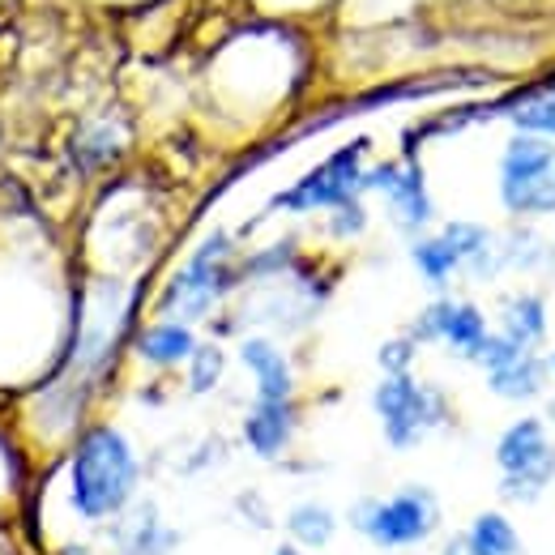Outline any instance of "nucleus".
<instances>
[{
    "mask_svg": "<svg viewBox=\"0 0 555 555\" xmlns=\"http://www.w3.org/2000/svg\"><path fill=\"white\" fill-rule=\"evenodd\" d=\"M138 483V449L120 427L94 423L77 436L69 457V504L81 521H116L133 504Z\"/></svg>",
    "mask_w": 555,
    "mask_h": 555,
    "instance_id": "nucleus-1",
    "label": "nucleus"
},
{
    "mask_svg": "<svg viewBox=\"0 0 555 555\" xmlns=\"http://www.w3.org/2000/svg\"><path fill=\"white\" fill-rule=\"evenodd\" d=\"M235 282H244L240 278V261H235V240L227 231H209L206 240L193 248V257L163 286L158 317L197 325L235 291Z\"/></svg>",
    "mask_w": 555,
    "mask_h": 555,
    "instance_id": "nucleus-2",
    "label": "nucleus"
},
{
    "mask_svg": "<svg viewBox=\"0 0 555 555\" xmlns=\"http://www.w3.org/2000/svg\"><path fill=\"white\" fill-rule=\"evenodd\" d=\"M350 526L380 552L423 547L440 530V500L431 487H398L393 495H367L350 504Z\"/></svg>",
    "mask_w": 555,
    "mask_h": 555,
    "instance_id": "nucleus-3",
    "label": "nucleus"
},
{
    "mask_svg": "<svg viewBox=\"0 0 555 555\" xmlns=\"http://www.w3.org/2000/svg\"><path fill=\"white\" fill-rule=\"evenodd\" d=\"M495 470H500V500L539 504V495L555 483L552 423L543 415L513 418L495 436Z\"/></svg>",
    "mask_w": 555,
    "mask_h": 555,
    "instance_id": "nucleus-4",
    "label": "nucleus"
},
{
    "mask_svg": "<svg viewBox=\"0 0 555 555\" xmlns=\"http://www.w3.org/2000/svg\"><path fill=\"white\" fill-rule=\"evenodd\" d=\"M500 206L504 214L534 222L555 214V141L513 133L500 154Z\"/></svg>",
    "mask_w": 555,
    "mask_h": 555,
    "instance_id": "nucleus-5",
    "label": "nucleus"
},
{
    "mask_svg": "<svg viewBox=\"0 0 555 555\" xmlns=\"http://www.w3.org/2000/svg\"><path fill=\"white\" fill-rule=\"evenodd\" d=\"M372 411L380 418L385 444L398 449V453L423 444L427 431H436V427H444V423L453 418L444 389L418 380L415 372L380 376V385L372 389Z\"/></svg>",
    "mask_w": 555,
    "mask_h": 555,
    "instance_id": "nucleus-6",
    "label": "nucleus"
},
{
    "mask_svg": "<svg viewBox=\"0 0 555 555\" xmlns=\"http://www.w3.org/2000/svg\"><path fill=\"white\" fill-rule=\"evenodd\" d=\"M363 176H367V138L338 145L330 158H321L308 176H299L291 189H282L270 209L286 214H334L363 197Z\"/></svg>",
    "mask_w": 555,
    "mask_h": 555,
    "instance_id": "nucleus-7",
    "label": "nucleus"
},
{
    "mask_svg": "<svg viewBox=\"0 0 555 555\" xmlns=\"http://www.w3.org/2000/svg\"><path fill=\"white\" fill-rule=\"evenodd\" d=\"M418 347H444L453 350L457 359L475 363L483 354L487 338L495 334L487 312L475 299H453V295H436L406 330Z\"/></svg>",
    "mask_w": 555,
    "mask_h": 555,
    "instance_id": "nucleus-8",
    "label": "nucleus"
},
{
    "mask_svg": "<svg viewBox=\"0 0 555 555\" xmlns=\"http://www.w3.org/2000/svg\"><path fill=\"white\" fill-rule=\"evenodd\" d=\"M363 193H376L389 209L393 227L406 231L411 240L423 235L436 218V202L427 193V176H423L418 163H376V167H367Z\"/></svg>",
    "mask_w": 555,
    "mask_h": 555,
    "instance_id": "nucleus-9",
    "label": "nucleus"
},
{
    "mask_svg": "<svg viewBox=\"0 0 555 555\" xmlns=\"http://www.w3.org/2000/svg\"><path fill=\"white\" fill-rule=\"evenodd\" d=\"M475 363L483 367L487 389L495 398H504V402H534L552 380V367H547V359L539 350L517 347L504 334H491Z\"/></svg>",
    "mask_w": 555,
    "mask_h": 555,
    "instance_id": "nucleus-10",
    "label": "nucleus"
},
{
    "mask_svg": "<svg viewBox=\"0 0 555 555\" xmlns=\"http://www.w3.org/2000/svg\"><path fill=\"white\" fill-rule=\"evenodd\" d=\"M180 547V534L163 521V513L150 500H133L112 521V552L116 555H171Z\"/></svg>",
    "mask_w": 555,
    "mask_h": 555,
    "instance_id": "nucleus-11",
    "label": "nucleus"
},
{
    "mask_svg": "<svg viewBox=\"0 0 555 555\" xmlns=\"http://www.w3.org/2000/svg\"><path fill=\"white\" fill-rule=\"evenodd\" d=\"M240 363L248 367L261 402H295V367H291V359L282 354L274 338H266V334L244 338L240 343Z\"/></svg>",
    "mask_w": 555,
    "mask_h": 555,
    "instance_id": "nucleus-12",
    "label": "nucleus"
},
{
    "mask_svg": "<svg viewBox=\"0 0 555 555\" xmlns=\"http://www.w3.org/2000/svg\"><path fill=\"white\" fill-rule=\"evenodd\" d=\"M295 427H299V411L295 402H253L248 415H244V444L261 457V462H278L291 440H295Z\"/></svg>",
    "mask_w": 555,
    "mask_h": 555,
    "instance_id": "nucleus-13",
    "label": "nucleus"
},
{
    "mask_svg": "<svg viewBox=\"0 0 555 555\" xmlns=\"http://www.w3.org/2000/svg\"><path fill=\"white\" fill-rule=\"evenodd\" d=\"M547 295L543 291H513L500 299V330L508 343L539 350L547 343Z\"/></svg>",
    "mask_w": 555,
    "mask_h": 555,
    "instance_id": "nucleus-14",
    "label": "nucleus"
},
{
    "mask_svg": "<svg viewBox=\"0 0 555 555\" xmlns=\"http://www.w3.org/2000/svg\"><path fill=\"white\" fill-rule=\"evenodd\" d=\"M133 350L141 354V363H150V367H158V372H171V367H184V363H189V354L197 350V334H193V325H184V321L158 317V321H150L138 334Z\"/></svg>",
    "mask_w": 555,
    "mask_h": 555,
    "instance_id": "nucleus-15",
    "label": "nucleus"
},
{
    "mask_svg": "<svg viewBox=\"0 0 555 555\" xmlns=\"http://www.w3.org/2000/svg\"><path fill=\"white\" fill-rule=\"evenodd\" d=\"M286 543H295L299 552H325L338 539V513L321 500H299L286 513Z\"/></svg>",
    "mask_w": 555,
    "mask_h": 555,
    "instance_id": "nucleus-16",
    "label": "nucleus"
},
{
    "mask_svg": "<svg viewBox=\"0 0 555 555\" xmlns=\"http://www.w3.org/2000/svg\"><path fill=\"white\" fill-rule=\"evenodd\" d=\"M495 248H500V270H513V274H539V270L547 274L555 266V248L530 222L495 235Z\"/></svg>",
    "mask_w": 555,
    "mask_h": 555,
    "instance_id": "nucleus-17",
    "label": "nucleus"
},
{
    "mask_svg": "<svg viewBox=\"0 0 555 555\" xmlns=\"http://www.w3.org/2000/svg\"><path fill=\"white\" fill-rule=\"evenodd\" d=\"M411 266H415V274L431 286V291H440L444 295V286L453 282V278L462 274V257H457V248L444 240V231H423L411 240Z\"/></svg>",
    "mask_w": 555,
    "mask_h": 555,
    "instance_id": "nucleus-18",
    "label": "nucleus"
},
{
    "mask_svg": "<svg viewBox=\"0 0 555 555\" xmlns=\"http://www.w3.org/2000/svg\"><path fill=\"white\" fill-rule=\"evenodd\" d=\"M470 555H521V530L504 508H483L466 530H462Z\"/></svg>",
    "mask_w": 555,
    "mask_h": 555,
    "instance_id": "nucleus-19",
    "label": "nucleus"
},
{
    "mask_svg": "<svg viewBox=\"0 0 555 555\" xmlns=\"http://www.w3.org/2000/svg\"><path fill=\"white\" fill-rule=\"evenodd\" d=\"M508 120H513L517 133H534V138L555 141V81L539 86L534 94H526V99L508 112Z\"/></svg>",
    "mask_w": 555,
    "mask_h": 555,
    "instance_id": "nucleus-20",
    "label": "nucleus"
},
{
    "mask_svg": "<svg viewBox=\"0 0 555 555\" xmlns=\"http://www.w3.org/2000/svg\"><path fill=\"white\" fill-rule=\"evenodd\" d=\"M222 372H227V354L218 343H197V350L189 354V363H184V376H189V393H214L218 389V380H222Z\"/></svg>",
    "mask_w": 555,
    "mask_h": 555,
    "instance_id": "nucleus-21",
    "label": "nucleus"
},
{
    "mask_svg": "<svg viewBox=\"0 0 555 555\" xmlns=\"http://www.w3.org/2000/svg\"><path fill=\"white\" fill-rule=\"evenodd\" d=\"M415 354H418V343L411 334H398V338H389L380 354H376V363H380V372L385 376H402V372H415Z\"/></svg>",
    "mask_w": 555,
    "mask_h": 555,
    "instance_id": "nucleus-22",
    "label": "nucleus"
},
{
    "mask_svg": "<svg viewBox=\"0 0 555 555\" xmlns=\"http://www.w3.org/2000/svg\"><path fill=\"white\" fill-rule=\"evenodd\" d=\"M367 231V209H363V197L359 202H350V206H338L330 214V235H338V240H354V235H363Z\"/></svg>",
    "mask_w": 555,
    "mask_h": 555,
    "instance_id": "nucleus-23",
    "label": "nucleus"
},
{
    "mask_svg": "<svg viewBox=\"0 0 555 555\" xmlns=\"http://www.w3.org/2000/svg\"><path fill=\"white\" fill-rule=\"evenodd\" d=\"M240 513H244L257 530H270V526H274V517H270V508H266V500H261L257 491H244V495H240Z\"/></svg>",
    "mask_w": 555,
    "mask_h": 555,
    "instance_id": "nucleus-24",
    "label": "nucleus"
},
{
    "mask_svg": "<svg viewBox=\"0 0 555 555\" xmlns=\"http://www.w3.org/2000/svg\"><path fill=\"white\" fill-rule=\"evenodd\" d=\"M440 555H470V547H466V539H462V534H453V539H444Z\"/></svg>",
    "mask_w": 555,
    "mask_h": 555,
    "instance_id": "nucleus-25",
    "label": "nucleus"
},
{
    "mask_svg": "<svg viewBox=\"0 0 555 555\" xmlns=\"http://www.w3.org/2000/svg\"><path fill=\"white\" fill-rule=\"evenodd\" d=\"M274 555H304V552H299V547H295V543H282V547H278Z\"/></svg>",
    "mask_w": 555,
    "mask_h": 555,
    "instance_id": "nucleus-26",
    "label": "nucleus"
},
{
    "mask_svg": "<svg viewBox=\"0 0 555 555\" xmlns=\"http://www.w3.org/2000/svg\"><path fill=\"white\" fill-rule=\"evenodd\" d=\"M543 418H547V423H552V427H555V398H552V402H547V415H543Z\"/></svg>",
    "mask_w": 555,
    "mask_h": 555,
    "instance_id": "nucleus-27",
    "label": "nucleus"
},
{
    "mask_svg": "<svg viewBox=\"0 0 555 555\" xmlns=\"http://www.w3.org/2000/svg\"><path fill=\"white\" fill-rule=\"evenodd\" d=\"M547 367H552V376H555V350L547 354Z\"/></svg>",
    "mask_w": 555,
    "mask_h": 555,
    "instance_id": "nucleus-28",
    "label": "nucleus"
}]
</instances>
